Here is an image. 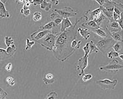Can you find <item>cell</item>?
Masks as SVG:
<instances>
[{
    "label": "cell",
    "instance_id": "cell-1",
    "mask_svg": "<svg viewBox=\"0 0 123 99\" xmlns=\"http://www.w3.org/2000/svg\"><path fill=\"white\" fill-rule=\"evenodd\" d=\"M83 19L81 17L77 19L72 27L61 33L58 36L53 52L55 57L59 60H66L76 50L71 48V44L74 40L77 38V25Z\"/></svg>",
    "mask_w": 123,
    "mask_h": 99
},
{
    "label": "cell",
    "instance_id": "cell-2",
    "mask_svg": "<svg viewBox=\"0 0 123 99\" xmlns=\"http://www.w3.org/2000/svg\"><path fill=\"white\" fill-rule=\"evenodd\" d=\"M59 35L50 33L36 42L48 50L53 52L55 48L56 39Z\"/></svg>",
    "mask_w": 123,
    "mask_h": 99
},
{
    "label": "cell",
    "instance_id": "cell-3",
    "mask_svg": "<svg viewBox=\"0 0 123 99\" xmlns=\"http://www.w3.org/2000/svg\"><path fill=\"white\" fill-rule=\"evenodd\" d=\"M116 42L109 35L106 37L100 40L95 44L99 51L105 54Z\"/></svg>",
    "mask_w": 123,
    "mask_h": 99
},
{
    "label": "cell",
    "instance_id": "cell-4",
    "mask_svg": "<svg viewBox=\"0 0 123 99\" xmlns=\"http://www.w3.org/2000/svg\"><path fill=\"white\" fill-rule=\"evenodd\" d=\"M123 67V65L119 64L117 59H114L107 65L101 66L99 69L102 71L116 73L118 72Z\"/></svg>",
    "mask_w": 123,
    "mask_h": 99
},
{
    "label": "cell",
    "instance_id": "cell-5",
    "mask_svg": "<svg viewBox=\"0 0 123 99\" xmlns=\"http://www.w3.org/2000/svg\"><path fill=\"white\" fill-rule=\"evenodd\" d=\"M53 10L63 19L76 17L78 13V10L69 7H65L62 9H55Z\"/></svg>",
    "mask_w": 123,
    "mask_h": 99
},
{
    "label": "cell",
    "instance_id": "cell-6",
    "mask_svg": "<svg viewBox=\"0 0 123 99\" xmlns=\"http://www.w3.org/2000/svg\"><path fill=\"white\" fill-rule=\"evenodd\" d=\"M117 79L111 80L108 78L99 80L96 82V84L101 89L104 90H114L118 83Z\"/></svg>",
    "mask_w": 123,
    "mask_h": 99
},
{
    "label": "cell",
    "instance_id": "cell-7",
    "mask_svg": "<svg viewBox=\"0 0 123 99\" xmlns=\"http://www.w3.org/2000/svg\"><path fill=\"white\" fill-rule=\"evenodd\" d=\"M89 56L85 57L84 56L80 57L78 60L76 66L77 70L80 71L78 74L80 77L82 76L84 74L85 69L88 65V59Z\"/></svg>",
    "mask_w": 123,
    "mask_h": 99
},
{
    "label": "cell",
    "instance_id": "cell-8",
    "mask_svg": "<svg viewBox=\"0 0 123 99\" xmlns=\"http://www.w3.org/2000/svg\"><path fill=\"white\" fill-rule=\"evenodd\" d=\"M102 13L100 7L92 11L89 9L86 12L84 17L86 21H94Z\"/></svg>",
    "mask_w": 123,
    "mask_h": 99
},
{
    "label": "cell",
    "instance_id": "cell-9",
    "mask_svg": "<svg viewBox=\"0 0 123 99\" xmlns=\"http://www.w3.org/2000/svg\"><path fill=\"white\" fill-rule=\"evenodd\" d=\"M51 31L45 30L40 28L37 31L34 32L30 35V37L32 40L36 42L44 38L46 35L50 33Z\"/></svg>",
    "mask_w": 123,
    "mask_h": 99
},
{
    "label": "cell",
    "instance_id": "cell-10",
    "mask_svg": "<svg viewBox=\"0 0 123 99\" xmlns=\"http://www.w3.org/2000/svg\"><path fill=\"white\" fill-rule=\"evenodd\" d=\"M7 1L3 2L0 0V17L2 18H7L11 16L9 12L6 10L5 4Z\"/></svg>",
    "mask_w": 123,
    "mask_h": 99
},
{
    "label": "cell",
    "instance_id": "cell-11",
    "mask_svg": "<svg viewBox=\"0 0 123 99\" xmlns=\"http://www.w3.org/2000/svg\"><path fill=\"white\" fill-rule=\"evenodd\" d=\"M73 25L69 18L63 19L62 22L60 24V31L63 32L66 30L72 27Z\"/></svg>",
    "mask_w": 123,
    "mask_h": 99
},
{
    "label": "cell",
    "instance_id": "cell-12",
    "mask_svg": "<svg viewBox=\"0 0 123 99\" xmlns=\"http://www.w3.org/2000/svg\"><path fill=\"white\" fill-rule=\"evenodd\" d=\"M107 33L116 42H123V30L117 32H108Z\"/></svg>",
    "mask_w": 123,
    "mask_h": 99
},
{
    "label": "cell",
    "instance_id": "cell-13",
    "mask_svg": "<svg viewBox=\"0 0 123 99\" xmlns=\"http://www.w3.org/2000/svg\"><path fill=\"white\" fill-rule=\"evenodd\" d=\"M81 26L84 28H87L88 30L89 31L91 29L101 28L94 21H86V22L82 24Z\"/></svg>",
    "mask_w": 123,
    "mask_h": 99
},
{
    "label": "cell",
    "instance_id": "cell-14",
    "mask_svg": "<svg viewBox=\"0 0 123 99\" xmlns=\"http://www.w3.org/2000/svg\"><path fill=\"white\" fill-rule=\"evenodd\" d=\"M77 31L81 37L85 40H87L90 37V33L88 30L86 28H82L80 27L78 28Z\"/></svg>",
    "mask_w": 123,
    "mask_h": 99
},
{
    "label": "cell",
    "instance_id": "cell-15",
    "mask_svg": "<svg viewBox=\"0 0 123 99\" xmlns=\"http://www.w3.org/2000/svg\"><path fill=\"white\" fill-rule=\"evenodd\" d=\"M40 5L41 9L46 12H49L52 7L53 3L51 0H43Z\"/></svg>",
    "mask_w": 123,
    "mask_h": 99
},
{
    "label": "cell",
    "instance_id": "cell-16",
    "mask_svg": "<svg viewBox=\"0 0 123 99\" xmlns=\"http://www.w3.org/2000/svg\"><path fill=\"white\" fill-rule=\"evenodd\" d=\"M89 31L93 32L103 38L106 37L109 35H108V34L105 31V29L102 28L91 29Z\"/></svg>",
    "mask_w": 123,
    "mask_h": 99
},
{
    "label": "cell",
    "instance_id": "cell-17",
    "mask_svg": "<svg viewBox=\"0 0 123 99\" xmlns=\"http://www.w3.org/2000/svg\"><path fill=\"white\" fill-rule=\"evenodd\" d=\"M43 80L46 85L53 84L55 81L54 76L52 74L50 73L45 74L44 76Z\"/></svg>",
    "mask_w": 123,
    "mask_h": 99
},
{
    "label": "cell",
    "instance_id": "cell-18",
    "mask_svg": "<svg viewBox=\"0 0 123 99\" xmlns=\"http://www.w3.org/2000/svg\"><path fill=\"white\" fill-rule=\"evenodd\" d=\"M56 25L53 21H51L44 25L40 26L39 28L45 30L52 31Z\"/></svg>",
    "mask_w": 123,
    "mask_h": 99
},
{
    "label": "cell",
    "instance_id": "cell-19",
    "mask_svg": "<svg viewBox=\"0 0 123 99\" xmlns=\"http://www.w3.org/2000/svg\"><path fill=\"white\" fill-rule=\"evenodd\" d=\"M89 42L90 49V54L92 53H95L96 54L98 53L99 50L94 42L91 40Z\"/></svg>",
    "mask_w": 123,
    "mask_h": 99
},
{
    "label": "cell",
    "instance_id": "cell-20",
    "mask_svg": "<svg viewBox=\"0 0 123 99\" xmlns=\"http://www.w3.org/2000/svg\"><path fill=\"white\" fill-rule=\"evenodd\" d=\"M16 50L17 48L14 44L7 47L6 49L7 54L10 57L14 55L16 52Z\"/></svg>",
    "mask_w": 123,
    "mask_h": 99
},
{
    "label": "cell",
    "instance_id": "cell-21",
    "mask_svg": "<svg viewBox=\"0 0 123 99\" xmlns=\"http://www.w3.org/2000/svg\"><path fill=\"white\" fill-rule=\"evenodd\" d=\"M123 48V42H117L112 47L114 51L118 53H122Z\"/></svg>",
    "mask_w": 123,
    "mask_h": 99
},
{
    "label": "cell",
    "instance_id": "cell-22",
    "mask_svg": "<svg viewBox=\"0 0 123 99\" xmlns=\"http://www.w3.org/2000/svg\"><path fill=\"white\" fill-rule=\"evenodd\" d=\"M35 42L33 41H31L28 38L26 39V46L25 48L26 50H29L32 48V46L35 45Z\"/></svg>",
    "mask_w": 123,
    "mask_h": 99
},
{
    "label": "cell",
    "instance_id": "cell-23",
    "mask_svg": "<svg viewBox=\"0 0 123 99\" xmlns=\"http://www.w3.org/2000/svg\"><path fill=\"white\" fill-rule=\"evenodd\" d=\"M43 15L41 13L39 12H36L33 14V21L35 22L39 21L42 19Z\"/></svg>",
    "mask_w": 123,
    "mask_h": 99
},
{
    "label": "cell",
    "instance_id": "cell-24",
    "mask_svg": "<svg viewBox=\"0 0 123 99\" xmlns=\"http://www.w3.org/2000/svg\"><path fill=\"white\" fill-rule=\"evenodd\" d=\"M10 57L7 54L6 49L0 48V60H3Z\"/></svg>",
    "mask_w": 123,
    "mask_h": 99
},
{
    "label": "cell",
    "instance_id": "cell-25",
    "mask_svg": "<svg viewBox=\"0 0 123 99\" xmlns=\"http://www.w3.org/2000/svg\"><path fill=\"white\" fill-rule=\"evenodd\" d=\"M5 44L7 47L14 43V40L11 36H6L5 37Z\"/></svg>",
    "mask_w": 123,
    "mask_h": 99
},
{
    "label": "cell",
    "instance_id": "cell-26",
    "mask_svg": "<svg viewBox=\"0 0 123 99\" xmlns=\"http://www.w3.org/2000/svg\"><path fill=\"white\" fill-rule=\"evenodd\" d=\"M108 57L111 59L119 57V54L115 51H111L107 53Z\"/></svg>",
    "mask_w": 123,
    "mask_h": 99
},
{
    "label": "cell",
    "instance_id": "cell-27",
    "mask_svg": "<svg viewBox=\"0 0 123 99\" xmlns=\"http://www.w3.org/2000/svg\"><path fill=\"white\" fill-rule=\"evenodd\" d=\"M83 50L85 54L84 56L85 57L89 56L90 55V49L89 42L87 43L85 45L83 48Z\"/></svg>",
    "mask_w": 123,
    "mask_h": 99
},
{
    "label": "cell",
    "instance_id": "cell-28",
    "mask_svg": "<svg viewBox=\"0 0 123 99\" xmlns=\"http://www.w3.org/2000/svg\"><path fill=\"white\" fill-rule=\"evenodd\" d=\"M58 94L55 92H52L49 93L44 99H56Z\"/></svg>",
    "mask_w": 123,
    "mask_h": 99
},
{
    "label": "cell",
    "instance_id": "cell-29",
    "mask_svg": "<svg viewBox=\"0 0 123 99\" xmlns=\"http://www.w3.org/2000/svg\"><path fill=\"white\" fill-rule=\"evenodd\" d=\"M93 77V76L91 74H85L82 76V80L84 82H86L90 80Z\"/></svg>",
    "mask_w": 123,
    "mask_h": 99
},
{
    "label": "cell",
    "instance_id": "cell-30",
    "mask_svg": "<svg viewBox=\"0 0 123 99\" xmlns=\"http://www.w3.org/2000/svg\"><path fill=\"white\" fill-rule=\"evenodd\" d=\"M6 81L8 84L11 86H14L16 84L15 79L11 77H7L6 79Z\"/></svg>",
    "mask_w": 123,
    "mask_h": 99
},
{
    "label": "cell",
    "instance_id": "cell-31",
    "mask_svg": "<svg viewBox=\"0 0 123 99\" xmlns=\"http://www.w3.org/2000/svg\"><path fill=\"white\" fill-rule=\"evenodd\" d=\"M20 13L25 17H27L30 15L31 12L29 9L25 10L22 8L20 11Z\"/></svg>",
    "mask_w": 123,
    "mask_h": 99
},
{
    "label": "cell",
    "instance_id": "cell-32",
    "mask_svg": "<svg viewBox=\"0 0 123 99\" xmlns=\"http://www.w3.org/2000/svg\"><path fill=\"white\" fill-rule=\"evenodd\" d=\"M63 19L62 17L59 16L54 19L53 21L56 25H59L61 24Z\"/></svg>",
    "mask_w": 123,
    "mask_h": 99
},
{
    "label": "cell",
    "instance_id": "cell-33",
    "mask_svg": "<svg viewBox=\"0 0 123 99\" xmlns=\"http://www.w3.org/2000/svg\"><path fill=\"white\" fill-rule=\"evenodd\" d=\"M7 93L2 89L0 88V99H6Z\"/></svg>",
    "mask_w": 123,
    "mask_h": 99
},
{
    "label": "cell",
    "instance_id": "cell-34",
    "mask_svg": "<svg viewBox=\"0 0 123 99\" xmlns=\"http://www.w3.org/2000/svg\"><path fill=\"white\" fill-rule=\"evenodd\" d=\"M31 4V3L30 1L25 0V3L22 8L25 10L29 9V8Z\"/></svg>",
    "mask_w": 123,
    "mask_h": 99
},
{
    "label": "cell",
    "instance_id": "cell-35",
    "mask_svg": "<svg viewBox=\"0 0 123 99\" xmlns=\"http://www.w3.org/2000/svg\"><path fill=\"white\" fill-rule=\"evenodd\" d=\"M120 15L113 12V17L114 20L115 21L118 22L120 18Z\"/></svg>",
    "mask_w": 123,
    "mask_h": 99
},
{
    "label": "cell",
    "instance_id": "cell-36",
    "mask_svg": "<svg viewBox=\"0 0 123 99\" xmlns=\"http://www.w3.org/2000/svg\"><path fill=\"white\" fill-rule=\"evenodd\" d=\"M78 41L77 39H75L71 42V47L73 49H75V48L78 45ZM76 50V49H75Z\"/></svg>",
    "mask_w": 123,
    "mask_h": 99
},
{
    "label": "cell",
    "instance_id": "cell-37",
    "mask_svg": "<svg viewBox=\"0 0 123 99\" xmlns=\"http://www.w3.org/2000/svg\"><path fill=\"white\" fill-rule=\"evenodd\" d=\"M120 18L118 22L121 28L123 30V14L122 12L120 15Z\"/></svg>",
    "mask_w": 123,
    "mask_h": 99
},
{
    "label": "cell",
    "instance_id": "cell-38",
    "mask_svg": "<svg viewBox=\"0 0 123 99\" xmlns=\"http://www.w3.org/2000/svg\"><path fill=\"white\" fill-rule=\"evenodd\" d=\"M43 0H32L30 1L31 3L34 6H36L40 5L43 2Z\"/></svg>",
    "mask_w": 123,
    "mask_h": 99
},
{
    "label": "cell",
    "instance_id": "cell-39",
    "mask_svg": "<svg viewBox=\"0 0 123 99\" xmlns=\"http://www.w3.org/2000/svg\"><path fill=\"white\" fill-rule=\"evenodd\" d=\"M12 64L11 63H9L6 66L5 69L8 72H10L12 70Z\"/></svg>",
    "mask_w": 123,
    "mask_h": 99
},
{
    "label": "cell",
    "instance_id": "cell-40",
    "mask_svg": "<svg viewBox=\"0 0 123 99\" xmlns=\"http://www.w3.org/2000/svg\"><path fill=\"white\" fill-rule=\"evenodd\" d=\"M98 3L100 5V6H102L105 4V0H94Z\"/></svg>",
    "mask_w": 123,
    "mask_h": 99
},
{
    "label": "cell",
    "instance_id": "cell-41",
    "mask_svg": "<svg viewBox=\"0 0 123 99\" xmlns=\"http://www.w3.org/2000/svg\"><path fill=\"white\" fill-rule=\"evenodd\" d=\"M16 3L18 4H21L23 3L24 4L25 0H19L15 1Z\"/></svg>",
    "mask_w": 123,
    "mask_h": 99
},
{
    "label": "cell",
    "instance_id": "cell-42",
    "mask_svg": "<svg viewBox=\"0 0 123 99\" xmlns=\"http://www.w3.org/2000/svg\"><path fill=\"white\" fill-rule=\"evenodd\" d=\"M51 1L53 4L54 3L55 5H57L59 3V1H58L51 0Z\"/></svg>",
    "mask_w": 123,
    "mask_h": 99
},
{
    "label": "cell",
    "instance_id": "cell-43",
    "mask_svg": "<svg viewBox=\"0 0 123 99\" xmlns=\"http://www.w3.org/2000/svg\"><path fill=\"white\" fill-rule=\"evenodd\" d=\"M119 57L122 60H123V54H121L119 55Z\"/></svg>",
    "mask_w": 123,
    "mask_h": 99
}]
</instances>
